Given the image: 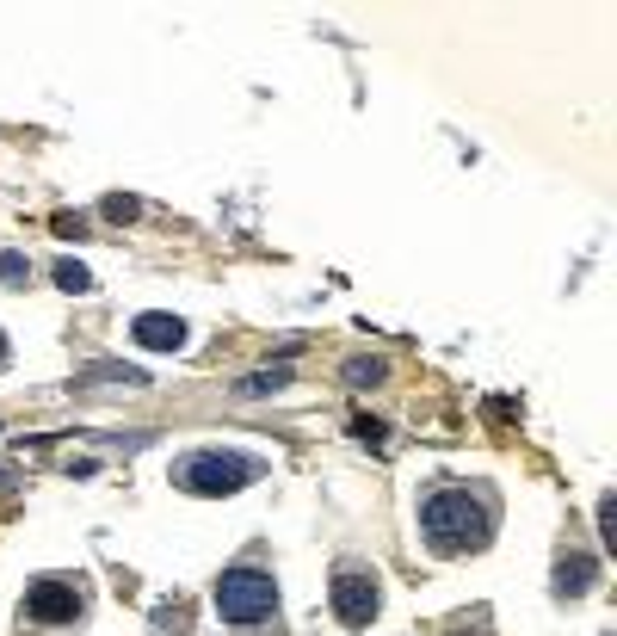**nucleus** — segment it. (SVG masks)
Returning a JSON list of instances; mask_svg holds the SVG:
<instances>
[{
  "instance_id": "0eeeda50",
  "label": "nucleus",
  "mask_w": 617,
  "mask_h": 636,
  "mask_svg": "<svg viewBox=\"0 0 617 636\" xmlns=\"http://www.w3.org/2000/svg\"><path fill=\"white\" fill-rule=\"evenodd\" d=\"M593 581H599V562L574 550V556H562V569H556V581H550V587H556V593H587Z\"/></svg>"
},
{
  "instance_id": "4468645a",
  "label": "nucleus",
  "mask_w": 617,
  "mask_h": 636,
  "mask_svg": "<svg viewBox=\"0 0 617 636\" xmlns=\"http://www.w3.org/2000/svg\"><path fill=\"white\" fill-rule=\"evenodd\" d=\"M50 229L68 241V235H87V217H81V210H56V217H50Z\"/></svg>"
},
{
  "instance_id": "f257e3e1",
  "label": "nucleus",
  "mask_w": 617,
  "mask_h": 636,
  "mask_svg": "<svg viewBox=\"0 0 617 636\" xmlns=\"http://www.w3.org/2000/svg\"><path fill=\"white\" fill-rule=\"evenodd\" d=\"M488 532H494V513H488V501L476 488L445 482V488L420 494V538L432 550H445V556L476 550V544H488Z\"/></svg>"
},
{
  "instance_id": "2eb2a0df",
  "label": "nucleus",
  "mask_w": 617,
  "mask_h": 636,
  "mask_svg": "<svg viewBox=\"0 0 617 636\" xmlns=\"http://www.w3.org/2000/svg\"><path fill=\"white\" fill-rule=\"evenodd\" d=\"M136 210H142L136 198H105V217H118V223H130V217H136Z\"/></svg>"
},
{
  "instance_id": "ddd939ff",
  "label": "nucleus",
  "mask_w": 617,
  "mask_h": 636,
  "mask_svg": "<svg viewBox=\"0 0 617 636\" xmlns=\"http://www.w3.org/2000/svg\"><path fill=\"white\" fill-rule=\"evenodd\" d=\"M25 278H31V260L13 254V247H0V285H25Z\"/></svg>"
},
{
  "instance_id": "f8f14e48",
  "label": "nucleus",
  "mask_w": 617,
  "mask_h": 636,
  "mask_svg": "<svg viewBox=\"0 0 617 636\" xmlns=\"http://www.w3.org/2000/svg\"><path fill=\"white\" fill-rule=\"evenodd\" d=\"M186 624H192L186 618V599H173V606L155 612V636H186Z\"/></svg>"
},
{
  "instance_id": "39448f33",
  "label": "nucleus",
  "mask_w": 617,
  "mask_h": 636,
  "mask_svg": "<svg viewBox=\"0 0 617 636\" xmlns=\"http://www.w3.org/2000/svg\"><path fill=\"white\" fill-rule=\"evenodd\" d=\"M377 606H383L377 575H365V569H340V575H334V612H340L346 630H365V624L377 618Z\"/></svg>"
},
{
  "instance_id": "9b49d317",
  "label": "nucleus",
  "mask_w": 617,
  "mask_h": 636,
  "mask_svg": "<svg viewBox=\"0 0 617 636\" xmlns=\"http://www.w3.org/2000/svg\"><path fill=\"white\" fill-rule=\"evenodd\" d=\"M56 291H68V297L93 291V272H87V266H75V260H62V266H56Z\"/></svg>"
},
{
  "instance_id": "7ed1b4c3",
  "label": "nucleus",
  "mask_w": 617,
  "mask_h": 636,
  "mask_svg": "<svg viewBox=\"0 0 617 636\" xmlns=\"http://www.w3.org/2000/svg\"><path fill=\"white\" fill-rule=\"evenodd\" d=\"M216 612L229 624H260L278 612V581L266 569H223L216 575Z\"/></svg>"
},
{
  "instance_id": "9d476101",
  "label": "nucleus",
  "mask_w": 617,
  "mask_h": 636,
  "mask_svg": "<svg viewBox=\"0 0 617 636\" xmlns=\"http://www.w3.org/2000/svg\"><path fill=\"white\" fill-rule=\"evenodd\" d=\"M284 383H290V365H272V371H260V377H241L235 396H266V390H284Z\"/></svg>"
},
{
  "instance_id": "dca6fc26",
  "label": "nucleus",
  "mask_w": 617,
  "mask_h": 636,
  "mask_svg": "<svg viewBox=\"0 0 617 636\" xmlns=\"http://www.w3.org/2000/svg\"><path fill=\"white\" fill-rule=\"evenodd\" d=\"M7 359H13V346H7V334H0V371H7Z\"/></svg>"
},
{
  "instance_id": "f03ea898",
  "label": "nucleus",
  "mask_w": 617,
  "mask_h": 636,
  "mask_svg": "<svg viewBox=\"0 0 617 636\" xmlns=\"http://www.w3.org/2000/svg\"><path fill=\"white\" fill-rule=\"evenodd\" d=\"M253 476H260V457H247V451H192L173 464V482L186 494H235Z\"/></svg>"
},
{
  "instance_id": "6e6552de",
  "label": "nucleus",
  "mask_w": 617,
  "mask_h": 636,
  "mask_svg": "<svg viewBox=\"0 0 617 636\" xmlns=\"http://www.w3.org/2000/svg\"><path fill=\"white\" fill-rule=\"evenodd\" d=\"M93 383H149V371H136V365H87V371H75V390H93Z\"/></svg>"
},
{
  "instance_id": "20e7f679",
  "label": "nucleus",
  "mask_w": 617,
  "mask_h": 636,
  "mask_svg": "<svg viewBox=\"0 0 617 636\" xmlns=\"http://www.w3.org/2000/svg\"><path fill=\"white\" fill-rule=\"evenodd\" d=\"M81 587L75 581H31L25 587V618L31 624H50V630H62V624H75L81 618Z\"/></svg>"
},
{
  "instance_id": "423d86ee",
  "label": "nucleus",
  "mask_w": 617,
  "mask_h": 636,
  "mask_svg": "<svg viewBox=\"0 0 617 636\" xmlns=\"http://www.w3.org/2000/svg\"><path fill=\"white\" fill-rule=\"evenodd\" d=\"M130 334H136V346H149V352H179V346H186V322H179V315H167V309L136 315Z\"/></svg>"
},
{
  "instance_id": "1a4fd4ad",
  "label": "nucleus",
  "mask_w": 617,
  "mask_h": 636,
  "mask_svg": "<svg viewBox=\"0 0 617 636\" xmlns=\"http://www.w3.org/2000/svg\"><path fill=\"white\" fill-rule=\"evenodd\" d=\"M383 377H389V365L377 359V352H358V359H346V383H352V390H377Z\"/></svg>"
},
{
  "instance_id": "f3484780",
  "label": "nucleus",
  "mask_w": 617,
  "mask_h": 636,
  "mask_svg": "<svg viewBox=\"0 0 617 636\" xmlns=\"http://www.w3.org/2000/svg\"><path fill=\"white\" fill-rule=\"evenodd\" d=\"M457 636H463V630H457ZM476 636H488V624H482V630H476Z\"/></svg>"
}]
</instances>
